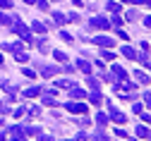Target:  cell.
<instances>
[{"mask_svg":"<svg viewBox=\"0 0 151 141\" xmlns=\"http://www.w3.org/2000/svg\"><path fill=\"white\" fill-rule=\"evenodd\" d=\"M12 29H14L17 34L22 36V41H24V43H34V36H31V29H29V26H24V24H19V19H14V22H12Z\"/></svg>","mask_w":151,"mask_h":141,"instance_id":"obj_1","label":"cell"},{"mask_svg":"<svg viewBox=\"0 0 151 141\" xmlns=\"http://www.w3.org/2000/svg\"><path fill=\"white\" fill-rule=\"evenodd\" d=\"M108 117L113 120V122H118V125H125L127 122V117H125V112H120L115 105H113L110 103V100H108Z\"/></svg>","mask_w":151,"mask_h":141,"instance_id":"obj_2","label":"cell"},{"mask_svg":"<svg viewBox=\"0 0 151 141\" xmlns=\"http://www.w3.org/2000/svg\"><path fill=\"white\" fill-rule=\"evenodd\" d=\"M65 110H67V112H74V115H86V105H84V103H74V100H67V103H65Z\"/></svg>","mask_w":151,"mask_h":141,"instance_id":"obj_3","label":"cell"},{"mask_svg":"<svg viewBox=\"0 0 151 141\" xmlns=\"http://www.w3.org/2000/svg\"><path fill=\"white\" fill-rule=\"evenodd\" d=\"M89 26H91V29H103V31H106V29L110 26V22H108L106 17H91V22H89Z\"/></svg>","mask_w":151,"mask_h":141,"instance_id":"obj_4","label":"cell"},{"mask_svg":"<svg viewBox=\"0 0 151 141\" xmlns=\"http://www.w3.org/2000/svg\"><path fill=\"white\" fill-rule=\"evenodd\" d=\"M7 136L14 139V141H22V139L27 136V129H24V127H10V129H7Z\"/></svg>","mask_w":151,"mask_h":141,"instance_id":"obj_5","label":"cell"},{"mask_svg":"<svg viewBox=\"0 0 151 141\" xmlns=\"http://www.w3.org/2000/svg\"><path fill=\"white\" fill-rule=\"evenodd\" d=\"M93 43L101 46V48H113V46H115V41L108 38V36H96V38H93Z\"/></svg>","mask_w":151,"mask_h":141,"instance_id":"obj_6","label":"cell"},{"mask_svg":"<svg viewBox=\"0 0 151 141\" xmlns=\"http://www.w3.org/2000/svg\"><path fill=\"white\" fill-rule=\"evenodd\" d=\"M39 69H41L43 77H53L55 72H58V67H53V65H39Z\"/></svg>","mask_w":151,"mask_h":141,"instance_id":"obj_7","label":"cell"},{"mask_svg":"<svg viewBox=\"0 0 151 141\" xmlns=\"http://www.w3.org/2000/svg\"><path fill=\"white\" fill-rule=\"evenodd\" d=\"M137 136H139V139H151V129L144 127V125H139V127H137Z\"/></svg>","mask_w":151,"mask_h":141,"instance_id":"obj_8","label":"cell"},{"mask_svg":"<svg viewBox=\"0 0 151 141\" xmlns=\"http://www.w3.org/2000/svg\"><path fill=\"white\" fill-rule=\"evenodd\" d=\"M113 74H115V77L120 79V82H125V79H127V72H125L120 65H115V67H113Z\"/></svg>","mask_w":151,"mask_h":141,"instance_id":"obj_9","label":"cell"},{"mask_svg":"<svg viewBox=\"0 0 151 141\" xmlns=\"http://www.w3.org/2000/svg\"><path fill=\"white\" fill-rule=\"evenodd\" d=\"M89 100H91V103H93V105H101V103H103V100H106V98H103V96H101L99 91H93V93L89 96Z\"/></svg>","mask_w":151,"mask_h":141,"instance_id":"obj_10","label":"cell"},{"mask_svg":"<svg viewBox=\"0 0 151 141\" xmlns=\"http://www.w3.org/2000/svg\"><path fill=\"white\" fill-rule=\"evenodd\" d=\"M134 77H137V82H139V84H142V86H144V84H149V82H151V79H149V77H146V74H144V72H142V69H137V72H134Z\"/></svg>","mask_w":151,"mask_h":141,"instance_id":"obj_11","label":"cell"},{"mask_svg":"<svg viewBox=\"0 0 151 141\" xmlns=\"http://www.w3.org/2000/svg\"><path fill=\"white\" fill-rule=\"evenodd\" d=\"M96 122H99V127L103 129V127L110 122V117H108V115H103V112H99V115H96Z\"/></svg>","mask_w":151,"mask_h":141,"instance_id":"obj_12","label":"cell"},{"mask_svg":"<svg viewBox=\"0 0 151 141\" xmlns=\"http://www.w3.org/2000/svg\"><path fill=\"white\" fill-rule=\"evenodd\" d=\"M70 96H72V98H86L84 89H77V86H72V89H70Z\"/></svg>","mask_w":151,"mask_h":141,"instance_id":"obj_13","label":"cell"},{"mask_svg":"<svg viewBox=\"0 0 151 141\" xmlns=\"http://www.w3.org/2000/svg\"><path fill=\"white\" fill-rule=\"evenodd\" d=\"M39 93H41V89H39V86H29V89L24 91V96H27V98H36Z\"/></svg>","mask_w":151,"mask_h":141,"instance_id":"obj_14","label":"cell"},{"mask_svg":"<svg viewBox=\"0 0 151 141\" xmlns=\"http://www.w3.org/2000/svg\"><path fill=\"white\" fill-rule=\"evenodd\" d=\"M22 46H24V43H3V48H5V50H10V53L22 50Z\"/></svg>","mask_w":151,"mask_h":141,"instance_id":"obj_15","label":"cell"},{"mask_svg":"<svg viewBox=\"0 0 151 141\" xmlns=\"http://www.w3.org/2000/svg\"><path fill=\"white\" fill-rule=\"evenodd\" d=\"M77 67H79L84 74H91V65H89V62H84V57H82V60H77Z\"/></svg>","mask_w":151,"mask_h":141,"instance_id":"obj_16","label":"cell"},{"mask_svg":"<svg viewBox=\"0 0 151 141\" xmlns=\"http://www.w3.org/2000/svg\"><path fill=\"white\" fill-rule=\"evenodd\" d=\"M122 55H125V57H129V60H134V57H137L134 48H129V46H122Z\"/></svg>","mask_w":151,"mask_h":141,"instance_id":"obj_17","label":"cell"},{"mask_svg":"<svg viewBox=\"0 0 151 141\" xmlns=\"http://www.w3.org/2000/svg\"><path fill=\"white\" fill-rule=\"evenodd\" d=\"M31 31H36V34H43V31H46V24H43V22H34V24H31Z\"/></svg>","mask_w":151,"mask_h":141,"instance_id":"obj_18","label":"cell"},{"mask_svg":"<svg viewBox=\"0 0 151 141\" xmlns=\"http://www.w3.org/2000/svg\"><path fill=\"white\" fill-rule=\"evenodd\" d=\"M34 43H39V50H41V53H50V46L46 43V38H41V41H34Z\"/></svg>","mask_w":151,"mask_h":141,"instance_id":"obj_19","label":"cell"},{"mask_svg":"<svg viewBox=\"0 0 151 141\" xmlns=\"http://www.w3.org/2000/svg\"><path fill=\"white\" fill-rule=\"evenodd\" d=\"M72 86H74L72 79H63V82H58V89H72Z\"/></svg>","mask_w":151,"mask_h":141,"instance_id":"obj_20","label":"cell"},{"mask_svg":"<svg viewBox=\"0 0 151 141\" xmlns=\"http://www.w3.org/2000/svg\"><path fill=\"white\" fill-rule=\"evenodd\" d=\"M86 82H89L91 91H99V79H96V77H86Z\"/></svg>","mask_w":151,"mask_h":141,"instance_id":"obj_21","label":"cell"},{"mask_svg":"<svg viewBox=\"0 0 151 141\" xmlns=\"http://www.w3.org/2000/svg\"><path fill=\"white\" fill-rule=\"evenodd\" d=\"M53 19H55L58 24H65V22H67V14H63V12H55V14H53Z\"/></svg>","mask_w":151,"mask_h":141,"instance_id":"obj_22","label":"cell"},{"mask_svg":"<svg viewBox=\"0 0 151 141\" xmlns=\"http://www.w3.org/2000/svg\"><path fill=\"white\" fill-rule=\"evenodd\" d=\"M53 57L58 60V62H67V55H65L63 50H55V53H53Z\"/></svg>","mask_w":151,"mask_h":141,"instance_id":"obj_23","label":"cell"},{"mask_svg":"<svg viewBox=\"0 0 151 141\" xmlns=\"http://www.w3.org/2000/svg\"><path fill=\"white\" fill-rule=\"evenodd\" d=\"M24 129H27V136H39V134H41L39 127H24Z\"/></svg>","mask_w":151,"mask_h":141,"instance_id":"obj_24","label":"cell"},{"mask_svg":"<svg viewBox=\"0 0 151 141\" xmlns=\"http://www.w3.org/2000/svg\"><path fill=\"white\" fill-rule=\"evenodd\" d=\"M106 7H108L110 12H118V10H120V5L115 3V0H108V3H106Z\"/></svg>","mask_w":151,"mask_h":141,"instance_id":"obj_25","label":"cell"},{"mask_svg":"<svg viewBox=\"0 0 151 141\" xmlns=\"http://www.w3.org/2000/svg\"><path fill=\"white\" fill-rule=\"evenodd\" d=\"M14 55H17V60H19V62H29V55H27L24 50H17Z\"/></svg>","mask_w":151,"mask_h":141,"instance_id":"obj_26","label":"cell"},{"mask_svg":"<svg viewBox=\"0 0 151 141\" xmlns=\"http://www.w3.org/2000/svg\"><path fill=\"white\" fill-rule=\"evenodd\" d=\"M122 24V17L120 14H113V19H110V26H120Z\"/></svg>","mask_w":151,"mask_h":141,"instance_id":"obj_27","label":"cell"},{"mask_svg":"<svg viewBox=\"0 0 151 141\" xmlns=\"http://www.w3.org/2000/svg\"><path fill=\"white\" fill-rule=\"evenodd\" d=\"M14 22V19H10L7 14H3V12H0V24H12Z\"/></svg>","mask_w":151,"mask_h":141,"instance_id":"obj_28","label":"cell"},{"mask_svg":"<svg viewBox=\"0 0 151 141\" xmlns=\"http://www.w3.org/2000/svg\"><path fill=\"white\" fill-rule=\"evenodd\" d=\"M142 98H144V105H146V108H151V91H146Z\"/></svg>","mask_w":151,"mask_h":141,"instance_id":"obj_29","label":"cell"},{"mask_svg":"<svg viewBox=\"0 0 151 141\" xmlns=\"http://www.w3.org/2000/svg\"><path fill=\"white\" fill-rule=\"evenodd\" d=\"M22 74H24V77H29V79H34V77H36V72H34V69H29V67H24V69H22Z\"/></svg>","mask_w":151,"mask_h":141,"instance_id":"obj_30","label":"cell"},{"mask_svg":"<svg viewBox=\"0 0 151 141\" xmlns=\"http://www.w3.org/2000/svg\"><path fill=\"white\" fill-rule=\"evenodd\" d=\"M0 7H3V10H10V7H12V0H0Z\"/></svg>","mask_w":151,"mask_h":141,"instance_id":"obj_31","label":"cell"},{"mask_svg":"<svg viewBox=\"0 0 151 141\" xmlns=\"http://www.w3.org/2000/svg\"><path fill=\"white\" fill-rule=\"evenodd\" d=\"M115 136H120V139H129V136H127V132H125L122 127H120V129H115Z\"/></svg>","mask_w":151,"mask_h":141,"instance_id":"obj_32","label":"cell"},{"mask_svg":"<svg viewBox=\"0 0 151 141\" xmlns=\"http://www.w3.org/2000/svg\"><path fill=\"white\" fill-rule=\"evenodd\" d=\"M36 5H39L41 10H48V0H36Z\"/></svg>","mask_w":151,"mask_h":141,"instance_id":"obj_33","label":"cell"},{"mask_svg":"<svg viewBox=\"0 0 151 141\" xmlns=\"http://www.w3.org/2000/svg\"><path fill=\"white\" fill-rule=\"evenodd\" d=\"M113 57H115V55H113V53L106 48V50H103V60H113Z\"/></svg>","mask_w":151,"mask_h":141,"instance_id":"obj_34","label":"cell"},{"mask_svg":"<svg viewBox=\"0 0 151 141\" xmlns=\"http://www.w3.org/2000/svg\"><path fill=\"white\" fill-rule=\"evenodd\" d=\"M79 125H82V127H89V125H91V120H86V115H84V117L79 120Z\"/></svg>","mask_w":151,"mask_h":141,"instance_id":"obj_35","label":"cell"},{"mask_svg":"<svg viewBox=\"0 0 151 141\" xmlns=\"http://www.w3.org/2000/svg\"><path fill=\"white\" fill-rule=\"evenodd\" d=\"M24 112H27V108H17V110H14V117H22Z\"/></svg>","mask_w":151,"mask_h":141,"instance_id":"obj_36","label":"cell"},{"mask_svg":"<svg viewBox=\"0 0 151 141\" xmlns=\"http://www.w3.org/2000/svg\"><path fill=\"white\" fill-rule=\"evenodd\" d=\"M39 112H41V110L36 108V105H34V108H29V115H31V117H36V115H39Z\"/></svg>","mask_w":151,"mask_h":141,"instance_id":"obj_37","label":"cell"},{"mask_svg":"<svg viewBox=\"0 0 151 141\" xmlns=\"http://www.w3.org/2000/svg\"><path fill=\"white\" fill-rule=\"evenodd\" d=\"M129 3H137V5H151V0H129Z\"/></svg>","mask_w":151,"mask_h":141,"instance_id":"obj_38","label":"cell"},{"mask_svg":"<svg viewBox=\"0 0 151 141\" xmlns=\"http://www.w3.org/2000/svg\"><path fill=\"white\" fill-rule=\"evenodd\" d=\"M60 36H63V41H72V36H70L67 31H60Z\"/></svg>","mask_w":151,"mask_h":141,"instance_id":"obj_39","label":"cell"},{"mask_svg":"<svg viewBox=\"0 0 151 141\" xmlns=\"http://www.w3.org/2000/svg\"><path fill=\"white\" fill-rule=\"evenodd\" d=\"M139 115H142V120H144V122H149V125H151V115H144V112H139Z\"/></svg>","mask_w":151,"mask_h":141,"instance_id":"obj_40","label":"cell"},{"mask_svg":"<svg viewBox=\"0 0 151 141\" xmlns=\"http://www.w3.org/2000/svg\"><path fill=\"white\" fill-rule=\"evenodd\" d=\"M144 26H146V29H151V17H144Z\"/></svg>","mask_w":151,"mask_h":141,"instance_id":"obj_41","label":"cell"},{"mask_svg":"<svg viewBox=\"0 0 151 141\" xmlns=\"http://www.w3.org/2000/svg\"><path fill=\"white\" fill-rule=\"evenodd\" d=\"M144 65H146V67L151 69V57H146V62H144Z\"/></svg>","mask_w":151,"mask_h":141,"instance_id":"obj_42","label":"cell"},{"mask_svg":"<svg viewBox=\"0 0 151 141\" xmlns=\"http://www.w3.org/2000/svg\"><path fill=\"white\" fill-rule=\"evenodd\" d=\"M72 3H74V5H82V0H72Z\"/></svg>","mask_w":151,"mask_h":141,"instance_id":"obj_43","label":"cell"},{"mask_svg":"<svg viewBox=\"0 0 151 141\" xmlns=\"http://www.w3.org/2000/svg\"><path fill=\"white\" fill-rule=\"evenodd\" d=\"M3 139H5V132H0V141H3Z\"/></svg>","mask_w":151,"mask_h":141,"instance_id":"obj_44","label":"cell"},{"mask_svg":"<svg viewBox=\"0 0 151 141\" xmlns=\"http://www.w3.org/2000/svg\"><path fill=\"white\" fill-rule=\"evenodd\" d=\"M24 3H29V5H31V3H36V0H24Z\"/></svg>","mask_w":151,"mask_h":141,"instance_id":"obj_45","label":"cell"},{"mask_svg":"<svg viewBox=\"0 0 151 141\" xmlns=\"http://www.w3.org/2000/svg\"><path fill=\"white\" fill-rule=\"evenodd\" d=\"M0 62H3V55H0Z\"/></svg>","mask_w":151,"mask_h":141,"instance_id":"obj_46","label":"cell"},{"mask_svg":"<svg viewBox=\"0 0 151 141\" xmlns=\"http://www.w3.org/2000/svg\"><path fill=\"white\" fill-rule=\"evenodd\" d=\"M122 3H129V0H122Z\"/></svg>","mask_w":151,"mask_h":141,"instance_id":"obj_47","label":"cell"},{"mask_svg":"<svg viewBox=\"0 0 151 141\" xmlns=\"http://www.w3.org/2000/svg\"><path fill=\"white\" fill-rule=\"evenodd\" d=\"M0 125H3V120H0Z\"/></svg>","mask_w":151,"mask_h":141,"instance_id":"obj_48","label":"cell"}]
</instances>
